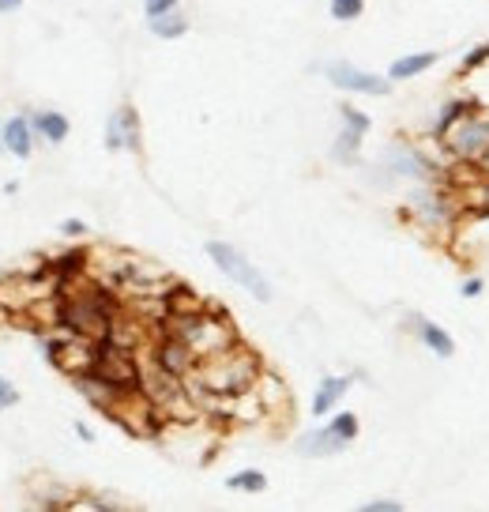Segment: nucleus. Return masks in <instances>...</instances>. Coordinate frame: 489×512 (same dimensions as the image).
Instances as JSON below:
<instances>
[{
	"instance_id": "1",
	"label": "nucleus",
	"mask_w": 489,
	"mask_h": 512,
	"mask_svg": "<svg viewBox=\"0 0 489 512\" xmlns=\"http://www.w3.org/2000/svg\"><path fill=\"white\" fill-rule=\"evenodd\" d=\"M264 373V362L253 347L237 343L230 351L211 354V358H200V366L185 377V388H189L192 403L200 396H241L249 392Z\"/></svg>"
},
{
	"instance_id": "2",
	"label": "nucleus",
	"mask_w": 489,
	"mask_h": 512,
	"mask_svg": "<svg viewBox=\"0 0 489 512\" xmlns=\"http://www.w3.org/2000/svg\"><path fill=\"white\" fill-rule=\"evenodd\" d=\"M207 256H211V264L219 268L230 283H237L241 290H249L256 302H271V283L260 275V268H256L253 260H245V253H237L234 245H226V241H207L204 245Z\"/></svg>"
},
{
	"instance_id": "3",
	"label": "nucleus",
	"mask_w": 489,
	"mask_h": 512,
	"mask_svg": "<svg viewBox=\"0 0 489 512\" xmlns=\"http://www.w3.org/2000/svg\"><path fill=\"white\" fill-rule=\"evenodd\" d=\"M444 147L452 151L456 162H478L482 155H489V106H478L474 113H467L463 121L444 132Z\"/></svg>"
},
{
	"instance_id": "4",
	"label": "nucleus",
	"mask_w": 489,
	"mask_h": 512,
	"mask_svg": "<svg viewBox=\"0 0 489 512\" xmlns=\"http://www.w3.org/2000/svg\"><path fill=\"white\" fill-rule=\"evenodd\" d=\"M407 211H411L414 223L422 226H433V230H441V226H452L459 223V204L456 196L444 189L441 181H433V185H422V189H414L411 196H407Z\"/></svg>"
},
{
	"instance_id": "5",
	"label": "nucleus",
	"mask_w": 489,
	"mask_h": 512,
	"mask_svg": "<svg viewBox=\"0 0 489 512\" xmlns=\"http://www.w3.org/2000/svg\"><path fill=\"white\" fill-rule=\"evenodd\" d=\"M384 166L392 170L395 177H403V181H414V185H433V181H441L448 177L441 162H433L426 155V147L422 144H407V140H395L388 147V155H384Z\"/></svg>"
},
{
	"instance_id": "6",
	"label": "nucleus",
	"mask_w": 489,
	"mask_h": 512,
	"mask_svg": "<svg viewBox=\"0 0 489 512\" xmlns=\"http://www.w3.org/2000/svg\"><path fill=\"white\" fill-rule=\"evenodd\" d=\"M324 76L332 87L339 91H347V95H373V98H384L392 95L395 83L388 76H377V72H365L358 64H347V61H335V64H324Z\"/></svg>"
},
{
	"instance_id": "7",
	"label": "nucleus",
	"mask_w": 489,
	"mask_h": 512,
	"mask_svg": "<svg viewBox=\"0 0 489 512\" xmlns=\"http://www.w3.org/2000/svg\"><path fill=\"white\" fill-rule=\"evenodd\" d=\"M72 384L79 388V396L91 403V407H98L102 415H113L117 403L128 400V396H136V392H125V388H117L113 381H106L95 366L83 369V373H72Z\"/></svg>"
},
{
	"instance_id": "8",
	"label": "nucleus",
	"mask_w": 489,
	"mask_h": 512,
	"mask_svg": "<svg viewBox=\"0 0 489 512\" xmlns=\"http://www.w3.org/2000/svg\"><path fill=\"white\" fill-rule=\"evenodd\" d=\"M106 147L113 155L117 151H140V113H136V106H121L106 121Z\"/></svg>"
},
{
	"instance_id": "9",
	"label": "nucleus",
	"mask_w": 489,
	"mask_h": 512,
	"mask_svg": "<svg viewBox=\"0 0 489 512\" xmlns=\"http://www.w3.org/2000/svg\"><path fill=\"white\" fill-rule=\"evenodd\" d=\"M91 260H95V253H91L87 245H72V249H64V253H57L49 260V272L57 275L61 290H68L72 283L91 275Z\"/></svg>"
},
{
	"instance_id": "10",
	"label": "nucleus",
	"mask_w": 489,
	"mask_h": 512,
	"mask_svg": "<svg viewBox=\"0 0 489 512\" xmlns=\"http://www.w3.org/2000/svg\"><path fill=\"white\" fill-rule=\"evenodd\" d=\"M347 445H350L347 437H339L332 426H316V430L301 433L298 441H294V448H298L301 456H313V460H320V456H339Z\"/></svg>"
},
{
	"instance_id": "11",
	"label": "nucleus",
	"mask_w": 489,
	"mask_h": 512,
	"mask_svg": "<svg viewBox=\"0 0 489 512\" xmlns=\"http://www.w3.org/2000/svg\"><path fill=\"white\" fill-rule=\"evenodd\" d=\"M253 392L260 396V403H264L268 418L286 415V411H290V392H286L283 377H275L271 369H264V373H260V381L253 384Z\"/></svg>"
},
{
	"instance_id": "12",
	"label": "nucleus",
	"mask_w": 489,
	"mask_h": 512,
	"mask_svg": "<svg viewBox=\"0 0 489 512\" xmlns=\"http://www.w3.org/2000/svg\"><path fill=\"white\" fill-rule=\"evenodd\" d=\"M34 140H38V132H34L31 117H12V121H4V151H12L16 159H31Z\"/></svg>"
},
{
	"instance_id": "13",
	"label": "nucleus",
	"mask_w": 489,
	"mask_h": 512,
	"mask_svg": "<svg viewBox=\"0 0 489 512\" xmlns=\"http://www.w3.org/2000/svg\"><path fill=\"white\" fill-rule=\"evenodd\" d=\"M411 324H414V332H418V339H422L437 358H452V354H456V339L448 336V328H441L437 320H426L414 313Z\"/></svg>"
},
{
	"instance_id": "14",
	"label": "nucleus",
	"mask_w": 489,
	"mask_h": 512,
	"mask_svg": "<svg viewBox=\"0 0 489 512\" xmlns=\"http://www.w3.org/2000/svg\"><path fill=\"white\" fill-rule=\"evenodd\" d=\"M437 61H441V53H433V49H426V53H407V57H399V61L388 64V80L407 83V80H414V76L429 72Z\"/></svg>"
},
{
	"instance_id": "15",
	"label": "nucleus",
	"mask_w": 489,
	"mask_h": 512,
	"mask_svg": "<svg viewBox=\"0 0 489 512\" xmlns=\"http://www.w3.org/2000/svg\"><path fill=\"white\" fill-rule=\"evenodd\" d=\"M478 106H482L478 98H448V102L441 106V113L433 117V125H429V136H437V140H444V132H448V128L456 125V121H463L467 113L478 110Z\"/></svg>"
},
{
	"instance_id": "16",
	"label": "nucleus",
	"mask_w": 489,
	"mask_h": 512,
	"mask_svg": "<svg viewBox=\"0 0 489 512\" xmlns=\"http://www.w3.org/2000/svg\"><path fill=\"white\" fill-rule=\"evenodd\" d=\"M31 125H34V132H38V140H46V144H64L68 132H72V125H68V117H64L61 110L31 113Z\"/></svg>"
},
{
	"instance_id": "17",
	"label": "nucleus",
	"mask_w": 489,
	"mask_h": 512,
	"mask_svg": "<svg viewBox=\"0 0 489 512\" xmlns=\"http://www.w3.org/2000/svg\"><path fill=\"white\" fill-rule=\"evenodd\" d=\"M350 381L354 377H324L320 381V388H316V396H313V415H332L335 407H339V400L350 392Z\"/></svg>"
},
{
	"instance_id": "18",
	"label": "nucleus",
	"mask_w": 489,
	"mask_h": 512,
	"mask_svg": "<svg viewBox=\"0 0 489 512\" xmlns=\"http://www.w3.org/2000/svg\"><path fill=\"white\" fill-rule=\"evenodd\" d=\"M162 298H166V309H170V313H200V309L207 305L204 298L189 287V283H177V279L166 287Z\"/></svg>"
},
{
	"instance_id": "19",
	"label": "nucleus",
	"mask_w": 489,
	"mask_h": 512,
	"mask_svg": "<svg viewBox=\"0 0 489 512\" xmlns=\"http://www.w3.org/2000/svg\"><path fill=\"white\" fill-rule=\"evenodd\" d=\"M358 155H362V132H354V128L343 125V132L335 136V144H332V162L335 166H354Z\"/></svg>"
},
{
	"instance_id": "20",
	"label": "nucleus",
	"mask_w": 489,
	"mask_h": 512,
	"mask_svg": "<svg viewBox=\"0 0 489 512\" xmlns=\"http://www.w3.org/2000/svg\"><path fill=\"white\" fill-rule=\"evenodd\" d=\"M226 486L234 490V494H264L268 490V475L264 471H256V467H245V471H234Z\"/></svg>"
},
{
	"instance_id": "21",
	"label": "nucleus",
	"mask_w": 489,
	"mask_h": 512,
	"mask_svg": "<svg viewBox=\"0 0 489 512\" xmlns=\"http://www.w3.org/2000/svg\"><path fill=\"white\" fill-rule=\"evenodd\" d=\"M147 27L158 38H181V34H189V19L181 16V12H166V16L158 19H147Z\"/></svg>"
},
{
	"instance_id": "22",
	"label": "nucleus",
	"mask_w": 489,
	"mask_h": 512,
	"mask_svg": "<svg viewBox=\"0 0 489 512\" xmlns=\"http://www.w3.org/2000/svg\"><path fill=\"white\" fill-rule=\"evenodd\" d=\"M328 426H332V430L339 433V437H347V441H354V437H358V430H362V426H358V415H354V411H335Z\"/></svg>"
},
{
	"instance_id": "23",
	"label": "nucleus",
	"mask_w": 489,
	"mask_h": 512,
	"mask_svg": "<svg viewBox=\"0 0 489 512\" xmlns=\"http://www.w3.org/2000/svg\"><path fill=\"white\" fill-rule=\"evenodd\" d=\"M328 12H332V19H339V23H350V19H358L365 12V0H332Z\"/></svg>"
},
{
	"instance_id": "24",
	"label": "nucleus",
	"mask_w": 489,
	"mask_h": 512,
	"mask_svg": "<svg viewBox=\"0 0 489 512\" xmlns=\"http://www.w3.org/2000/svg\"><path fill=\"white\" fill-rule=\"evenodd\" d=\"M339 117H343V125L354 128V132H362V136L369 132V128H373L369 113H362L358 106H350V102H343V106H339Z\"/></svg>"
},
{
	"instance_id": "25",
	"label": "nucleus",
	"mask_w": 489,
	"mask_h": 512,
	"mask_svg": "<svg viewBox=\"0 0 489 512\" xmlns=\"http://www.w3.org/2000/svg\"><path fill=\"white\" fill-rule=\"evenodd\" d=\"M482 64H489V42H482V46L471 49V53L463 57V64H459V76H471V72H478Z\"/></svg>"
},
{
	"instance_id": "26",
	"label": "nucleus",
	"mask_w": 489,
	"mask_h": 512,
	"mask_svg": "<svg viewBox=\"0 0 489 512\" xmlns=\"http://www.w3.org/2000/svg\"><path fill=\"white\" fill-rule=\"evenodd\" d=\"M177 4L181 0H143V12H147V19H158L166 12H177Z\"/></svg>"
},
{
	"instance_id": "27",
	"label": "nucleus",
	"mask_w": 489,
	"mask_h": 512,
	"mask_svg": "<svg viewBox=\"0 0 489 512\" xmlns=\"http://www.w3.org/2000/svg\"><path fill=\"white\" fill-rule=\"evenodd\" d=\"M19 403V388L8 377H0V411H12Z\"/></svg>"
},
{
	"instance_id": "28",
	"label": "nucleus",
	"mask_w": 489,
	"mask_h": 512,
	"mask_svg": "<svg viewBox=\"0 0 489 512\" xmlns=\"http://www.w3.org/2000/svg\"><path fill=\"white\" fill-rule=\"evenodd\" d=\"M403 505L395 501V497H373V501H365V512H399Z\"/></svg>"
},
{
	"instance_id": "29",
	"label": "nucleus",
	"mask_w": 489,
	"mask_h": 512,
	"mask_svg": "<svg viewBox=\"0 0 489 512\" xmlns=\"http://www.w3.org/2000/svg\"><path fill=\"white\" fill-rule=\"evenodd\" d=\"M482 290H486V283H482L478 275H471V279H463V283H459V294H463V298H478Z\"/></svg>"
},
{
	"instance_id": "30",
	"label": "nucleus",
	"mask_w": 489,
	"mask_h": 512,
	"mask_svg": "<svg viewBox=\"0 0 489 512\" xmlns=\"http://www.w3.org/2000/svg\"><path fill=\"white\" fill-rule=\"evenodd\" d=\"M61 234L64 238H87V223H79V219H64Z\"/></svg>"
},
{
	"instance_id": "31",
	"label": "nucleus",
	"mask_w": 489,
	"mask_h": 512,
	"mask_svg": "<svg viewBox=\"0 0 489 512\" xmlns=\"http://www.w3.org/2000/svg\"><path fill=\"white\" fill-rule=\"evenodd\" d=\"M76 433H79V441H87V445L95 441V430H91V426H83V422H76Z\"/></svg>"
},
{
	"instance_id": "32",
	"label": "nucleus",
	"mask_w": 489,
	"mask_h": 512,
	"mask_svg": "<svg viewBox=\"0 0 489 512\" xmlns=\"http://www.w3.org/2000/svg\"><path fill=\"white\" fill-rule=\"evenodd\" d=\"M23 0H0V16H8V12H16Z\"/></svg>"
},
{
	"instance_id": "33",
	"label": "nucleus",
	"mask_w": 489,
	"mask_h": 512,
	"mask_svg": "<svg viewBox=\"0 0 489 512\" xmlns=\"http://www.w3.org/2000/svg\"><path fill=\"white\" fill-rule=\"evenodd\" d=\"M0 151H4V121H0Z\"/></svg>"
}]
</instances>
